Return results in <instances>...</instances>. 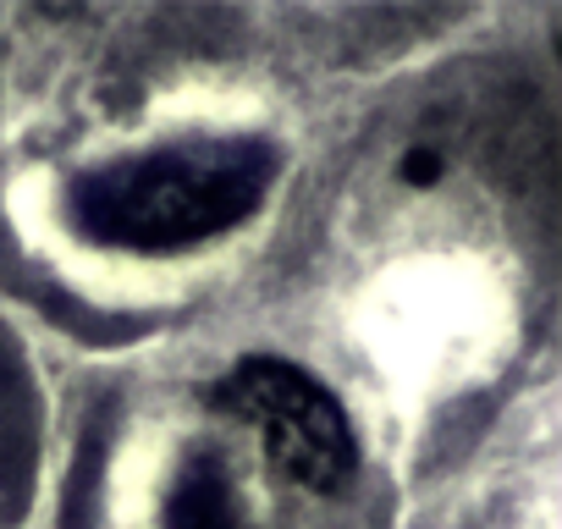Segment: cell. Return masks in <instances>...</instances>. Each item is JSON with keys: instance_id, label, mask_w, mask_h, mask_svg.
I'll return each mask as SVG.
<instances>
[{"instance_id": "cell-1", "label": "cell", "mask_w": 562, "mask_h": 529, "mask_svg": "<svg viewBox=\"0 0 562 529\" xmlns=\"http://www.w3.org/2000/svg\"><path fill=\"white\" fill-rule=\"evenodd\" d=\"M276 182V149L259 138H188L122 155L72 177L67 215L89 243L166 254L248 221Z\"/></svg>"}, {"instance_id": "cell-2", "label": "cell", "mask_w": 562, "mask_h": 529, "mask_svg": "<svg viewBox=\"0 0 562 529\" xmlns=\"http://www.w3.org/2000/svg\"><path fill=\"white\" fill-rule=\"evenodd\" d=\"M215 397L226 414H237L248 430L265 436V452L288 480L310 491H337L353 480L359 469L353 425L310 370L281 359H243Z\"/></svg>"}, {"instance_id": "cell-3", "label": "cell", "mask_w": 562, "mask_h": 529, "mask_svg": "<svg viewBox=\"0 0 562 529\" xmlns=\"http://www.w3.org/2000/svg\"><path fill=\"white\" fill-rule=\"evenodd\" d=\"M166 529H243L237 491L226 480V463L210 452H193L166 496Z\"/></svg>"}, {"instance_id": "cell-4", "label": "cell", "mask_w": 562, "mask_h": 529, "mask_svg": "<svg viewBox=\"0 0 562 529\" xmlns=\"http://www.w3.org/2000/svg\"><path fill=\"white\" fill-rule=\"evenodd\" d=\"M436 171H441V160H436L430 149H414V155L403 160V177H408V182H436Z\"/></svg>"}]
</instances>
